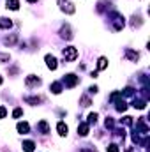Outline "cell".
Masks as SVG:
<instances>
[{
  "instance_id": "cell-5",
  "label": "cell",
  "mask_w": 150,
  "mask_h": 152,
  "mask_svg": "<svg viewBox=\"0 0 150 152\" xmlns=\"http://www.w3.org/2000/svg\"><path fill=\"white\" fill-rule=\"evenodd\" d=\"M44 60H46V66H48L51 71H55V69L58 67V64H57V58H55L53 55H46V57H44Z\"/></svg>"
},
{
  "instance_id": "cell-27",
  "label": "cell",
  "mask_w": 150,
  "mask_h": 152,
  "mask_svg": "<svg viewBox=\"0 0 150 152\" xmlns=\"http://www.w3.org/2000/svg\"><path fill=\"white\" fill-rule=\"evenodd\" d=\"M9 58H11V57H9V53H0V60H2V62H7Z\"/></svg>"
},
{
  "instance_id": "cell-16",
  "label": "cell",
  "mask_w": 150,
  "mask_h": 152,
  "mask_svg": "<svg viewBox=\"0 0 150 152\" xmlns=\"http://www.w3.org/2000/svg\"><path fill=\"white\" fill-rule=\"evenodd\" d=\"M125 57H127V58H129V60H133V62H136V60H138V57H140V55H138V53H136V51H133V50H127V51H125Z\"/></svg>"
},
{
  "instance_id": "cell-26",
  "label": "cell",
  "mask_w": 150,
  "mask_h": 152,
  "mask_svg": "<svg viewBox=\"0 0 150 152\" xmlns=\"http://www.w3.org/2000/svg\"><path fill=\"white\" fill-rule=\"evenodd\" d=\"M21 115H23V110H21V108H16V110L12 112V117H14V118H20Z\"/></svg>"
},
{
  "instance_id": "cell-13",
  "label": "cell",
  "mask_w": 150,
  "mask_h": 152,
  "mask_svg": "<svg viewBox=\"0 0 150 152\" xmlns=\"http://www.w3.org/2000/svg\"><path fill=\"white\" fill-rule=\"evenodd\" d=\"M133 106L138 108V110H143V108L147 106V99H134V101H133Z\"/></svg>"
},
{
  "instance_id": "cell-3",
  "label": "cell",
  "mask_w": 150,
  "mask_h": 152,
  "mask_svg": "<svg viewBox=\"0 0 150 152\" xmlns=\"http://www.w3.org/2000/svg\"><path fill=\"white\" fill-rule=\"evenodd\" d=\"M62 83H64L67 88H73V87H76V85L79 83V78H78L76 75H66L64 80H62Z\"/></svg>"
},
{
  "instance_id": "cell-8",
  "label": "cell",
  "mask_w": 150,
  "mask_h": 152,
  "mask_svg": "<svg viewBox=\"0 0 150 152\" xmlns=\"http://www.w3.org/2000/svg\"><path fill=\"white\" fill-rule=\"evenodd\" d=\"M60 36L66 39H73V34H71V27L69 25H64L62 28H60Z\"/></svg>"
},
{
  "instance_id": "cell-28",
  "label": "cell",
  "mask_w": 150,
  "mask_h": 152,
  "mask_svg": "<svg viewBox=\"0 0 150 152\" xmlns=\"http://www.w3.org/2000/svg\"><path fill=\"white\" fill-rule=\"evenodd\" d=\"M7 115V110H5V106H0V118H4Z\"/></svg>"
},
{
  "instance_id": "cell-12",
  "label": "cell",
  "mask_w": 150,
  "mask_h": 152,
  "mask_svg": "<svg viewBox=\"0 0 150 152\" xmlns=\"http://www.w3.org/2000/svg\"><path fill=\"white\" fill-rule=\"evenodd\" d=\"M23 151L25 152H34V149H36V143L34 142H30V140H27V142H23Z\"/></svg>"
},
{
  "instance_id": "cell-6",
  "label": "cell",
  "mask_w": 150,
  "mask_h": 152,
  "mask_svg": "<svg viewBox=\"0 0 150 152\" xmlns=\"http://www.w3.org/2000/svg\"><path fill=\"white\" fill-rule=\"evenodd\" d=\"M25 85H27V87H37V85H41V80H39L37 76L30 75V76H27V80H25Z\"/></svg>"
},
{
  "instance_id": "cell-25",
  "label": "cell",
  "mask_w": 150,
  "mask_h": 152,
  "mask_svg": "<svg viewBox=\"0 0 150 152\" xmlns=\"http://www.w3.org/2000/svg\"><path fill=\"white\" fill-rule=\"evenodd\" d=\"M120 122H122V124H125V126H133V117H124Z\"/></svg>"
},
{
  "instance_id": "cell-2",
  "label": "cell",
  "mask_w": 150,
  "mask_h": 152,
  "mask_svg": "<svg viewBox=\"0 0 150 152\" xmlns=\"http://www.w3.org/2000/svg\"><path fill=\"white\" fill-rule=\"evenodd\" d=\"M62 55H64V62H73L76 57H78V50H76L74 46H67L62 51Z\"/></svg>"
},
{
  "instance_id": "cell-20",
  "label": "cell",
  "mask_w": 150,
  "mask_h": 152,
  "mask_svg": "<svg viewBox=\"0 0 150 152\" xmlns=\"http://www.w3.org/2000/svg\"><path fill=\"white\" fill-rule=\"evenodd\" d=\"M106 66H108V60H106L104 57H101V58H99V62H97V69H99V71H103Z\"/></svg>"
},
{
  "instance_id": "cell-9",
  "label": "cell",
  "mask_w": 150,
  "mask_h": 152,
  "mask_svg": "<svg viewBox=\"0 0 150 152\" xmlns=\"http://www.w3.org/2000/svg\"><path fill=\"white\" fill-rule=\"evenodd\" d=\"M37 129L42 133V134H48V133H50V126H48V122H46V120H41V122H39Z\"/></svg>"
},
{
  "instance_id": "cell-17",
  "label": "cell",
  "mask_w": 150,
  "mask_h": 152,
  "mask_svg": "<svg viewBox=\"0 0 150 152\" xmlns=\"http://www.w3.org/2000/svg\"><path fill=\"white\" fill-rule=\"evenodd\" d=\"M50 88H51V92H53V94H60V92H62V83L55 81V83H51V87H50Z\"/></svg>"
},
{
  "instance_id": "cell-18",
  "label": "cell",
  "mask_w": 150,
  "mask_h": 152,
  "mask_svg": "<svg viewBox=\"0 0 150 152\" xmlns=\"http://www.w3.org/2000/svg\"><path fill=\"white\" fill-rule=\"evenodd\" d=\"M25 101H27V103H30V104H37V103H41V101H42V97H39V96L28 97V96H27V97H25Z\"/></svg>"
},
{
  "instance_id": "cell-15",
  "label": "cell",
  "mask_w": 150,
  "mask_h": 152,
  "mask_svg": "<svg viewBox=\"0 0 150 152\" xmlns=\"http://www.w3.org/2000/svg\"><path fill=\"white\" fill-rule=\"evenodd\" d=\"M11 27H12V21L4 18V16H0V28H11Z\"/></svg>"
},
{
  "instance_id": "cell-14",
  "label": "cell",
  "mask_w": 150,
  "mask_h": 152,
  "mask_svg": "<svg viewBox=\"0 0 150 152\" xmlns=\"http://www.w3.org/2000/svg\"><path fill=\"white\" fill-rule=\"evenodd\" d=\"M7 9L18 11V9H20V0H7Z\"/></svg>"
},
{
  "instance_id": "cell-30",
  "label": "cell",
  "mask_w": 150,
  "mask_h": 152,
  "mask_svg": "<svg viewBox=\"0 0 150 152\" xmlns=\"http://www.w3.org/2000/svg\"><path fill=\"white\" fill-rule=\"evenodd\" d=\"M2 81H4V80H2V76H0V85H2Z\"/></svg>"
},
{
  "instance_id": "cell-10",
  "label": "cell",
  "mask_w": 150,
  "mask_h": 152,
  "mask_svg": "<svg viewBox=\"0 0 150 152\" xmlns=\"http://www.w3.org/2000/svg\"><path fill=\"white\" fill-rule=\"evenodd\" d=\"M30 131V126H28V122H20L18 124V133H21V134H27Z\"/></svg>"
},
{
  "instance_id": "cell-29",
  "label": "cell",
  "mask_w": 150,
  "mask_h": 152,
  "mask_svg": "<svg viewBox=\"0 0 150 152\" xmlns=\"http://www.w3.org/2000/svg\"><path fill=\"white\" fill-rule=\"evenodd\" d=\"M27 2H30V4H32V2H37V0H27Z\"/></svg>"
},
{
  "instance_id": "cell-21",
  "label": "cell",
  "mask_w": 150,
  "mask_h": 152,
  "mask_svg": "<svg viewBox=\"0 0 150 152\" xmlns=\"http://www.w3.org/2000/svg\"><path fill=\"white\" fill-rule=\"evenodd\" d=\"M125 108H127V104H125L124 99H122V101H117V110H118V112H125Z\"/></svg>"
},
{
  "instance_id": "cell-24",
  "label": "cell",
  "mask_w": 150,
  "mask_h": 152,
  "mask_svg": "<svg viewBox=\"0 0 150 152\" xmlns=\"http://www.w3.org/2000/svg\"><path fill=\"white\" fill-rule=\"evenodd\" d=\"M90 104H92V101H90L87 96H83V97H81V106H90Z\"/></svg>"
},
{
  "instance_id": "cell-11",
  "label": "cell",
  "mask_w": 150,
  "mask_h": 152,
  "mask_svg": "<svg viewBox=\"0 0 150 152\" xmlns=\"http://www.w3.org/2000/svg\"><path fill=\"white\" fill-rule=\"evenodd\" d=\"M57 131H58V134H60V136H67V131H69V127H67L64 122H58V126H57Z\"/></svg>"
},
{
  "instance_id": "cell-19",
  "label": "cell",
  "mask_w": 150,
  "mask_h": 152,
  "mask_svg": "<svg viewBox=\"0 0 150 152\" xmlns=\"http://www.w3.org/2000/svg\"><path fill=\"white\" fill-rule=\"evenodd\" d=\"M16 41H18V36H16V34H12L11 37H5V39H4V42H5L7 46H12V44H14Z\"/></svg>"
},
{
  "instance_id": "cell-1",
  "label": "cell",
  "mask_w": 150,
  "mask_h": 152,
  "mask_svg": "<svg viewBox=\"0 0 150 152\" xmlns=\"http://www.w3.org/2000/svg\"><path fill=\"white\" fill-rule=\"evenodd\" d=\"M111 21H113V30H115V32L122 30V28H124V25H125L124 16H122L120 12H113V14H111Z\"/></svg>"
},
{
  "instance_id": "cell-4",
  "label": "cell",
  "mask_w": 150,
  "mask_h": 152,
  "mask_svg": "<svg viewBox=\"0 0 150 152\" xmlns=\"http://www.w3.org/2000/svg\"><path fill=\"white\" fill-rule=\"evenodd\" d=\"M58 4H60V9L64 11V12H67V14H74V5L69 2V0H58Z\"/></svg>"
},
{
  "instance_id": "cell-23",
  "label": "cell",
  "mask_w": 150,
  "mask_h": 152,
  "mask_svg": "<svg viewBox=\"0 0 150 152\" xmlns=\"http://www.w3.org/2000/svg\"><path fill=\"white\" fill-rule=\"evenodd\" d=\"M97 122V113H90L88 115V126L90 124H95Z\"/></svg>"
},
{
  "instance_id": "cell-22",
  "label": "cell",
  "mask_w": 150,
  "mask_h": 152,
  "mask_svg": "<svg viewBox=\"0 0 150 152\" xmlns=\"http://www.w3.org/2000/svg\"><path fill=\"white\" fill-rule=\"evenodd\" d=\"M106 152H120V149H118V145H117V143H111V145H108V147H106Z\"/></svg>"
},
{
  "instance_id": "cell-7",
  "label": "cell",
  "mask_w": 150,
  "mask_h": 152,
  "mask_svg": "<svg viewBox=\"0 0 150 152\" xmlns=\"http://www.w3.org/2000/svg\"><path fill=\"white\" fill-rule=\"evenodd\" d=\"M88 129H90V126H88L87 122H81V124L78 126V134H79V136H87V134H88Z\"/></svg>"
}]
</instances>
